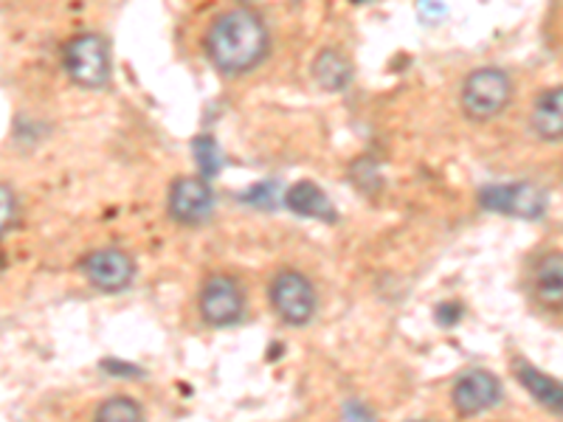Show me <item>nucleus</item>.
I'll return each instance as SVG.
<instances>
[{
    "label": "nucleus",
    "instance_id": "obj_1",
    "mask_svg": "<svg viewBox=\"0 0 563 422\" xmlns=\"http://www.w3.org/2000/svg\"><path fill=\"white\" fill-rule=\"evenodd\" d=\"M203 45L214 68L223 70L225 77H243L271 54L268 23L249 7L229 9L211 20Z\"/></svg>",
    "mask_w": 563,
    "mask_h": 422
},
{
    "label": "nucleus",
    "instance_id": "obj_2",
    "mask_svg": "<svg viewBox=\"0 0 563 422\" xmlns=\"http://www.w3.org/2000/svg\"><path fill=\"white\" fill-rule=\"evenodd\" d=\"M512 99V79L501 68H476L462 82V110L474 122H490Z\"/></svg>",
    "mask_w": 563,
    "mask_h": 422
},
{
    "label": "nucleus",
    "instance_id": "obj_3",
    "mask_svg": "<svg viewBox=\"0 0 563 422\" xmlns=\"http://www.w3.org/2000/svg\"><path fill=\"white\" fill-rule=\"evenodd\" d=\"M63 65L79 88H104L110 82V48L102 34H77L63 48Z\"/></svg>",
    "mask_w": 563,
    "mask_h": 422
},
{
    "label": "nucleus",
    "instance_id": "obj_4",
    "mask_svg": "<svg viewBox=\"0 0 563 422\" xmlns=\"http://www.w3.org/2000/svg\"><path fill=\"white\" fill-rule=\"evenodd\" d=\"M268 296L276 315L290 326H305L316 315V308H319L313 281L301 270H279L271 281Z\"/></svg>",
    "mask_w": 563,
    "mask_h": 422
},
{
    "label": "nucleus",
    "instance_id": "obj_5",
    "mask_svg": "<svg viewBox=\"0 0 563 422\" xmlns=\"http://www.w3.org/2000/svg\"><path fill=\"white\" fill-rule=\"evenodd\" d=\"M479 203L482 209L519 220H538L547 214V192L527 180L485 186L479 192Z\"/></svg>",
    "mask_w": 563,
    "mask_h": 422
},
{
    "label": "nucleus",
    "instance_id": "obj_6",
    "mask_svg": "<svg viewBox=\"0 0 563 422\" xmlns=\"http://www.w3.org/2000/svg\"><path fill=\"white\" fill-rule=\"evenodd\" d=\"M245 313V290L234 276L214 274L200 288V315L209 326H234Z\"/></svg>",
    "mask_w": 563,
    "mask_h": 422
},
{
    "label": "nucleus",
    "instance_id": "obj_7",
    "mask_svg": "<svg viewBox=\"0 0 563 422\" xmlns=\"http://www.w3.org/2000/svg\"><path fill=\"white\" fill-rule=\"evenodd\" d=\"M85 279L102 293H122L133 285L135 263L124 248H97L82 259Z\"/></svg>",
    "mask_w": 563,
    "mask_h": 422
},
{
    "label": "nucleus",
    "instance_id": "obj_8",
    "mask_svg": "<svg viewBox=\"0 0 563 422\" xmlns=\"http://www.w3.org/2000/svg\"><path fill=\"white\" fill-rule=\"evenodd\" d=\"M169 218L180 225H200L214 211V192L203 178H175L167 198Z\"/></svg>",
    "mask_w": 563,
    "mask_h": 422
},
{
    "label": "nucleus",
    "instance_id": "obj_9",
    "mask_svg": "<svg viewBox=\"0 0 563 422\" xmlns=\"http://www.w3.org/2000/svg\"><path fill=\"white\" fill-rule=\"evenodd\" d=\"M501 403V380L487 369H467L454 386V406L462 417H479Z\"/></svg>",
    "mask_w": 563,
    "mask_h": 422
},
{
    "label": "nucleus",
    "instance_id": "obj_10",
    "mask_svg": "<svg viewBox=\"0 0 563 422\" xmlns=\"http://www.w3.org/2000/svg\"><path fill=\"white\" fill-rule=\"evenodd\" d=\"M285 206L299 218H313L321 223H335V206L327 198V192L313 180H299L285 192Z\"/></svg>",
    "mask_w": 563,
    "mask_h": 422
},
{
    "label": "nucleus",
    "instance_id": "obj_11",
    "mask_svg": "<svg viewBox=\"0 0 563 422\" xmlns=\"http://www.w3.org/2000/svg\"><path fill=\"white\" fill-rule=\"evenodd\" d=\"M532 130L541 141H561L563 133V90H544L532 104Z\"/></svg>",
    "mask_w": 563,
    "mask_h": 422
},
{
    "label": "nucleus",
    "instance_id": "obj_12",
    "mask_svg": "<svg viewBox=\"0 0 563 422\" xmlns=\"http://www.w3.org/2000/svg\"><path fill=\"white\" fill-rule=\"evenodd\" d=\"M516 378H519V384L525 386V389L530 391V395L536 397L538 403L544 406L547 411H552V414H561L563 389L555 378L544 375L541 369H536L532 364H527V360H516Z\"/></svg>",
    "mask_w": 563,
    "mask_h": 422
},
{
    "label": "nucleus",
    "instance_id": "obj_13",
    "mask_svg": "<svg viewBox=\"0 0 563 422\" xmlns=\"http://www.w3.org/2000/svg\"><path fill=\"white\" fill-rule=\"evenodd\" d=\"M532 285H536V296L544 304L558 308L563 299V259L558 251L544 254L532 268Z\"/></svg>",
    "mask_w": 563,
    "mask_h": 422
},
{
    "label": "nucleus",
    "instance_id": "obj_14",
    "mask_svg": "<svg viewBox=\"0 0 563 422\" xmlns=\"http://www.w3.org/2000/svg\"><path fill=\"white\" fill-rule=\"evenodd\" d=\"M313 77L330 93H341L352 82V63L339 48H324L313 59Z\"/></svg>",
    "mask_w": 563,
    "mask_h": 422
},
{
    "label": "nucleus",
    "instance_id": "obj_15",
    "mask_svg": "<svg viewBox=\"0 0 563 422\" xmlns=\"http://www.w3.org/2000/svg\"><path fill=\"white\" fill-rule=\"evenodd\" d=\"M192 155L198 160V169H200V178L209 180L214 175H220L223 169V153H220V144L211 135H198L192 141Z\"/></svg>",
    "mask_w": 563,
    "mask_h": 422
},
{
    "label": "nucleus",
    "instance_id": "obj_16",
    "mask_svg": "<svg viewBox=\"0 0 563 422\" xmlns=\"http://www.w3.org/2000/svg\"><path fill=\"white\" fill-rule=\"evenodd\" d=\"M97 422H144V409L135 403L133 397H110L99 406Z\"/></svg>",
    "mask_w": 563,
    "mask_h": 422
},
{
    "label": "nucleus",
    "instance_id": "obj_17",
    "mask_svg": "<svg viewBox=\"0 0 563 422\" xmlns=\"http://www.w3.org/2000/svg\"><path fill=\"white\" fill-rule=\"evenodd\" d=\"M18 218H20L18 195H14L12 186L0 184V237L9 234V231L18 225Z\"/></svg>",
    "mask_w": 563,
    "mask_h": 422
},
{
    "label": "nucleus",
    "instance_id": "obj_18",
    "mask_svg": "<svg viewBox=\"0 0 563 422\" xmlns=\"http://www.w3.org/2000/svg\"><path fill=\"white\" fill-rule=\"evenodd\" d=\"M240 200L243 203H251V206H263V209H274L276 203H279V186H276V180H263V184L251 186L249 192L240 195Z\"/></svg>",
    "mask_w": 563,
    "mask_h": 422
},
{
    "label": "nucleus",
    "instance_id": "obj_19",
    "mask_svg": "<svg viewBox=\"0 0 563 422\" xmlns=\"http://www.w3.org/2000/svg\"><path fill=\"white\" fill-rule=\"evenodd\" d=\"M344 422H375V414H372L369 406L361 403V400H350V403L344 406Z\"/></svg>",
    "mask_w": 563,
    "mask_h": 422
},
{
    "label": "nucleus",
    "instance_id": "obj_20",
    "mask_svg": "<svg viewBox=\"0 0 563 422\" xmlns=\"http://www.w3.org/2000/svg\"><path fill=\"white\" fill-rule=\"evenodd\" d=\"M460 319H462V308L456 304V301H445V304L437 308V321H440L442 326H454Z\"/></svg>",
    "mask_w": 563,
    "mask_h": 422
},
{
    "label": "nucleus",
    "instance_id": "obj_21",
    "mask_svg": "<svg viewBox=\"0 0 563 422\" xmlns=\"http://www.w3.org/2000/svg\"><path fill=\"white\" fill-rule=\"evenodd\" d=\"M102 369L110 371V375H119V378H122V375L124 378H141V375H144V371L135 369V366H122V360H102Z\"/></svg>",
    "mask_w": 563,
    "mask_h": 422
},
{
    "label": "nucleus",
    "instance_id": "obj_22",
    "mask_svg": "<svg viewBox=\"0 0 563 422\" xmlns=\"http://www.w3.org/2000/svg\"><path fill=\"white\" fill-rule=\"evenodd\" d=\"M3 265H7V259H3V251H0V274H3Z\"/></svg>",
    "mask_w": 563,
    "mask_h": 422
}]
</instances>
